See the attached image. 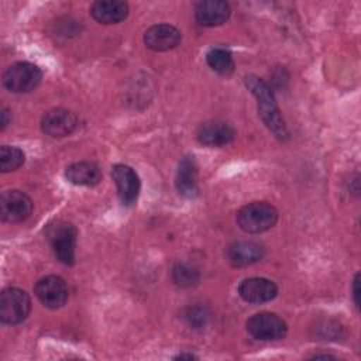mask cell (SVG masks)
<instances>
[{
  "label": "cell",
  "mask_w": 361,
  "mask_h": 361,
  "mask_svg": "<svg viewBox=\"0 0 361 361\" xmlns=\"http://www.w3.org/2000/svg\"><path fill=\"white\" fill-rule=\"evenodd\" d=\"M244 83L247 89L252 93V96L257 99L258 103V113L265 123V126L279 138L285 140L288 137V128L286 124L279 113L275 96L269 85L254 75H248L244 78Z\"/></svg>",
  "instance_id": "1"
},
{
  "label": "cell",
  "mask_w": 361,
  "mask_h": 361,
  "mask_svg": "<svg viewBox=\"0 0 361 361\" xmlns=\"http://www.w3.org/2000/svg\"><path fill=\"white\" fill-rule=\"evenodd\" d=\"M278 210L268 202H251L237 213L238 227L248 234H259L272 228L278 221Z\"/></svg>",
  "instance_id": "2"
},
{
  "label": "cell",
  "mask_w": 361,
  "mask_h": 361,
  "mask_svg": "<svg viewBox=\"0 0 361 361\" xmlns=\"http://www.w3.org/2000/svg\"><path fill=\"white\" fill-rule=\"evenodd\" d=\"M45 237L51 243L55 257L65 265L75 264L76 248V227L65 220H55L45 228Z\"/></svg>",
  "instance_id": "3"
},
{
  "label": "cell",
  "mask_w": 361,
  "mask_h": 361,
  "mask_svg": "<svg viewBox=\"0 0 361 361\" xmlns=\"http://www.w3.org/2000/svg\"><path fill=\"white\" fill-rule=\"evenodd\" d=\"M42 79L41 69L31 62H16L3 73V85L13 93H28L34 90Z\"/></svg>",
  "instance_id": "4"
},
{
  "label": "cell",
  "mask_w": 361,
  "mask_h": 361,
  "mask_svg": "<svg viewBox=\"0 0 361 361\" xmlns=\"http://www.w3.org/2000/svg\"><path fill=\"white\" fill-rule=\"evenodd\" d=\"M31 312V299L20 288H6L0 295V320L6 324L24 322Z\"/></svg>",
  "instance_id": "5"
},
{
  "label": "cell",
  "mask_w": 361,
  "mask_h": 361,
  "mask_svg": "<svg viewBox=\"0 0 361 361\" xmlns=\"http://www.w3.org/2000/svg\"><path fill=\"white\" fill-rule=\"evenodd\" d=\"M247 331L257 340L271 341L286 336L288 326L278 314L271 312H261L251 316L245 323Z\"/></svg>",
  "instance_id": "6"
},
{
  "label": "cell",
  "mask_w": 361,
  "mask_h": 361,
  "mask_svg": "<svg viewBox=\"0 0 361 361\" xmlns=\"http://www.w3.org/2000/svg\"><path fill=\"white\" fill-rule=\"evenodd\" d=\"M32 212V200L21 190L11 189L1 193L0 217L6 223H20L30 217Z\"/></svg>",
  "instance_id": "7"
},
{
  "label": "cell",
  "mask_w": 361,
  "mask_h": 361,
  "mask_svg": "<svg viewBox=\"0 0 361 361\" xmlns=\"http://www.w3.org/2000/svg\"><path fill=\"white\" fill-rule=\"evenodd\" d=\"M38 300L48 309L62 307L69 296L66 282L56 275H48L41 278L34 288Z\"/></svg>",
  "instance_id": "8"
},
{
  "label": "cell",
  "mask_w": 361,
  "mask_h": 361,
  "mask_svg": "<svg viewBox=\"0 0 361 361\" xmlns=\"http://www.w3.org/2000/svg\"><path fill=\"white\" fill-rule=\"evenodd\" d=\"M111 176L117 186V193L124 206H133L140 195L141 182L137 172L124 164H116L111 168Z\"/></svg>",
  "instance_id": "9"
},
{
  "label": "cell",
  "mask_w": 361,
  "mask_h": 361,
  "mask_svg": "<svg viewBox=\"0 0 361 361\" xmlns=\"http://www.w3.org/2000/svg\"><path fill=\"white\" fill-rule=\"evenodd\" d=\"M78 127V117L66 109H52L41 118V130L54 138H61L72 134Z\"/></svg>",
  "instance_id": "10"
},
{
  "label": "cell",
  "mask_w": 361,
  "mask_h": 361,
  "mask_svg": "<svg viewBox=\"0 0 361 361\" xmlns=\"http://www.w3.org/2000/svg\"><path fill=\"white\" fill-rule=\"evenodd\" d=\"M238 295L248 303H265L278 295L276 285L267 278L252 276L244 279L238 286Z\"/></svg>",
  "instance_id": "11"
},
{
  "label": "cell",
  "mask_w": 361,
  "mask_h": 361,
  "mask_svg": "<svg viewBox=\"0 0 361 361\" xmlns=\"http://www.w3.org/2000/svg\"><path fill=\"white\" fill-rule=\"evenodd\" d=\"M196 138L200 144L207 147H223L235 138V130L226 121L212 120L199 126Z\"/></svg>",
  "instance_id": "12"
},
{
  "label": "cell",
  "mask_w": 361,
  "mask_h": 361,
  "mask_svg": "<svg viewBox=\"0 0 361 361\" xmlns=\"http://www.w3.org/2000/svg\"><path fill=\"white\" fill-rule=\"evenodd\" d=\"M180 31L171 24H155L144 32V44L157 52L175 48L180 42Z\"/></svg>",
  "instance_id": "13"
},
{
  "label": "cell",
  "mask_w": 361,
  "mask_h": 361,
  "mask_svg": "<svg viewBox=\"0 0 361 361\" xmlns=\"http://www.w3.org/2000/svg\"><path fill=\"white\" fill-rule=\"evenodd\" d=\"M175 186L179 195L193 199L199 193L197 185V164L195 157L186 155L180 159L175 176Z\"/></svg>",
  "instance_id": "14"
},
{
  "label": "cell",
  "mask_w": 361,
  "mask_h": 361,
  "mask_svg": "<svg viewBox=\"0 0 361 361\" xmlns=\"http://www.w3.org/2000/svg\"><path fill=\"white\" fill-rule=\"evenodd\" d=\"M231 14L230 6L223 0H203L195 6V17L204 27L224 24Z\"/></svg>",
  "instance_id": "15"
},
{
  "label": "cell",
  "mask_w": 361,
  "mask_h": 361,
  "mask_svg": "<svg viewBox=\"0 0 361 361\" xmlns=\"http://www.w3.org/2000/svg\"><path fill=\"white\" fill-rule=\"evenodd\" d=\"M264 247L255 241H235L227 247V258L234 267L252 265L262 259Z\"/></svg>",
  "instance_id": "16"
},
{
  "label": "cell",
  "mask_w": 361,
  "mask_h": 361,
  "mask_svg": "<svg viewBox=\"0 0 361 361\" xmlns=\"http://www.w3.org/2000/svg\"><path fill=\"white\" fill-rule=\"evenodd\" d=\"M92 17L100 24H118L128 16V4L121 0H99L90 6Z\"/></svg>",
  "instance_id": "17"
},
{
  "label": "cell",
  "mask_w": 361,
  "mask_h": 361,
  "mask_svg": "<svg viewBox=\"0 0 361 361\" xmlns=\"http://www.w3.org/2000/svg\"><path fill=\"white\" fill-rule=\"evenodd\" d=\"M65 176L76 186H96L102 180L100 168L89 161H79L68 165Z\"/></svg>",
  "instance_id": "18"
},
{
  "label": "cell",
  "mask_w": 361,
  "mask_h": 361,
  "mask_svg": "<svg viewBox=\"0 0 361 361\" xmlns=\"http://www.w3.org/2000/svg\"><path fill=\"white\" fill-rule=\"evenodd\" d=\"M207 65L219 75L228 76L234 72V59L231 52L223 47H214L206 54Z\"/></svg>",
  "instance_id": "19"
},
{
  "label": "cell",
  "mask_w": 361,
  "mask_h": 361,
  "mask_svg": "<svg viewBox=\"0 0 361 361\" xmlns=\"http://www.w3.org/2000/svg\"><path fill=\"white\" fill-rule=\"evenodd\" d=\"M25 161V154L18 147L1 145L0 147V171L3 173L18 169Z\"/></svg>",
  "instance_id": "20"
},
{
  "label": "cell",
  "mask_w": 361,
  "mask_h": 361,
  "mask_svg": "<svg viewBox=\"0 0 361 361\" xmlns=\"http://www.w3.org/2000/svg\"><path fill=\"white\" fill-rule=\"evenodd\" d=\"M200 278L199 269L188 262H178L172 268V281L180 288H190L197 283Z\"/></svg>",
  "instance_id": "21"
},
{
  "label": "cell",
  "mask_w": 361,
  "mask_h": 361,
  "mask_svg": "<svg viewBox=\"0 0 361 361\" xmlns=\"http://www.w3.org/2000/svg\"><path fill=\"white\" fill-rule=\"evenodd\" d=\"M209 319H210V313L204 306H193V307H189L186 312V320L195 329L204 327Z\"/></svg>",
  "instance_id": "22"
},
{
  "label": "cell",
  "mask_w": 361,
  "mask_h": 361,
  "mask_svg": "<svg viewBox=\"0 0 361 361\" xmlns=\"http://www.w3.org/2000/svg\"><path fill=\"white\" fill-rule=\"evenodd\" d=\"M353 298L357 307H360V274L357 272L353 281Z\"/></svg>",
  "instance_id": "23"
},
{
  "label": "cell",
  "mask_w": 361,
  "mask_h": 361,
  "mask_svg": "<svg viewBox=\"0 0 361 361\" xmlns=\"http://www.w3.org/2000/svg\"><path fill=\"white\" fill-rule=\"evenodd\" d=\"M10 120H11V116H10L8 109L1 107V110H0V130H4L7 127V124L10 123Z\"/></svg>",
  "instance_id": "24"
},
{
  "label": "cell",
  "mask_w": 361,
  "mask_h": 361,
  "mask_svg": "<svg viewBox=\"0 0 361 361\" xmlns=\"http://www.w3.org/2000/svg\"><path fill=\"white\" fill-rule=\"evenodd\" d=\"M196 355L193 354H179L175 357V360H195Z\"/></svg>",
  "instance_id": "25"
},
{
  "label": "cell",
  "mask_w": 361,
  "mask_h": 361,
  "mask_svg": "<svg viewBox=\"0 0 361 361\" xmlns=\"http://www.w3.org/2000/svg\"><path fill=\"white\" fill-rule=\"evenodd\" d=\"M313 358H334V357L330 354H316Z\"/></svg>",
  "instance_id": "26"
}]
</instances>
